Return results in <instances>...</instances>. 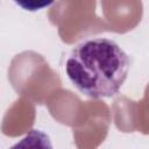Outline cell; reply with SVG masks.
Wrapping results in <instances>:
<instances>
[{
	"instance_id": "7a4b0ae2",
	"label": "cell",
	"mask_w": 149,
	"mask_h": 149,
	"mask_svg": "<svg viewBox=\"0 0 149 149\" xmlns=\"http://www.w3.org/2000/svg\"><path fill=\"white\" fill-rule=\"evenodd\" d=\"M14 1L16 5H19L21 8L26 10L36 12L45 7H49L51 3H54L55 0H14Z\"/></svg>"
},
{
	"instance_id": "6da1fadb",
	"label": "cell",
	"mask_w": 149,
	"mask_h": 149,
	"mask_svg": "<svg viewBox=\"0 0 149 149\" xmlns=\"http://www.w3.org/2000/svg\"><path fill=\"white\" fill-rule=\"evenodd\" d=\"M129 69V56L115 41L106 37L80 42L65 63V72L72 85L92 99L111 98L119 93Z\"/></svg>"
}]
</instances>
